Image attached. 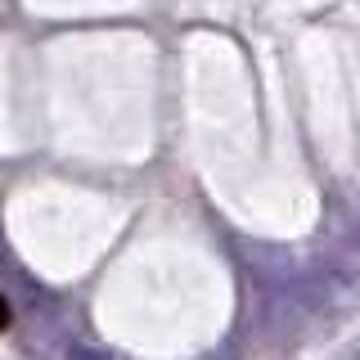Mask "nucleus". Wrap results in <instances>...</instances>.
Masks as SVG:
<instances>
[{"label": "nucleus", "instance_id": "nucleus-1", "mask_svg": "<svg viewBox=\"0 0 360 360\" xmlns=\"http://www.w3.org/2000/svg\"><path fill=\"white\" fill-rule=\"evenodd\" d=\"M5 329H9V307L0 302V333H5Z\"/></svg>", "mask_w": 360, "mask_h": 360}]
</instances>
